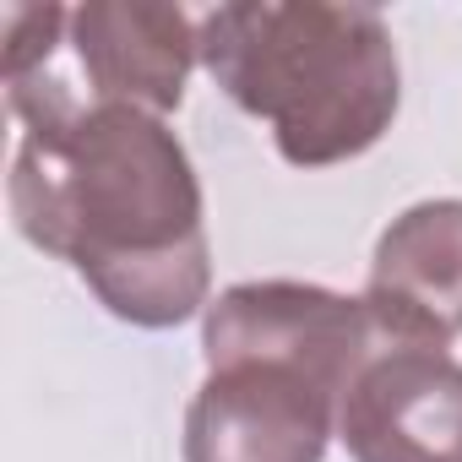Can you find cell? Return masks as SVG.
<instances>
[{"instance_id":"cell-6","label":"cell","mask_w":462,"mask_h":462,"mask_svg":"<svg viewBox=\"0 0 462 462\" xmlns=\"http://www.w3.org/2000/svg\"><path fill=\"white\" fill-rule=\"evenodd\" d=\"M365 310L386 343L446 348L462 332V201H419L375 240Z\"/></svg>"},{"instance_id":"cell-1","label":"cell","mask_w":462,"mask_h":462,"mask_svg":"<svg viewBox=\"0 0 462 462\" xmlns=\"http://www.w3.org/2000/svg\"><path fill=\"white\" fill-rule=\"evenodd\" d=\"M23 120L12 217L23 240L66 262L109 316L163 332L207 305L212 256L201 180L180 136L125 104H77L44 71L6 82Z\"/></svg>"},{"instance_id":"cell-2","label":"cell","mask_w":462,"mask_h":462,"mask_svg":"<svg viewBox=\"0 0 462 462\" xmlns=\"http://www.w3.org/2000/svg\"><path fill=\"white\" fill-rule=\"evenodd\" d=\"M365 300L316 283H235L207 305V381L185 413V462H321L359 365Z\"/></svg>"},{"instance_id":"cell-4","label":"cell","mask_w":462,"mask_h":462,"mask_svg":"<svg viewBox=\"0 0 462 462\" xmlns=\"http://www.w3.org/2000/svg\"><path fill=\"white\" fill-rule=\"evenodd\" d=\"M337 435L354 462H462V365L386 343L343 392Z\"/></svg>"},{"instance_id":"cell-5","label":"cell","mask_w":462,"mask_h":462,"mask_svg":"<svg viewBox=\"0 0 462 462\" xmlns=\"http://www.w3.org/2000/svg\"><path fill=\"white\" fill-rule=\"evenodd\" d=\"M71 55H77L82 88H66L50 66L39 71L55 88H66L77 104H125V109H147L163 120L185 98V77L201 60V39L180 6L88 0V6L71 12Z\"/></svg>"},{"instance_id":"cell-7","label":"cell","mask_w":462,"mask_h":462,"mask_svg":"<svg viewBox=\"0 0 462 462\" xmlns=\"http://www.w3.org/2000/svg\"><path fill=\"white\" fill-rule=\"evenodd\" d=\"M66 28H71V12L50 6V0L44 6H6V82L50 66Z\"/></svg>"},{"instance_id":"cell-3","label":"cell","mask_w":462,"mask_h":462,"mask_svg":"<svg viewBox=\"0 0 462 462\" xmlns=\"http://www.w3.org/2000/svg\"><path fill=\"white\" fill-rule=\"evenodd\" d=\"M201 66L245 115L273 125L294 169L370 152L402 104L397 39L375 6L235 0L196 23Z\"/></svg>"}]
</instances>
